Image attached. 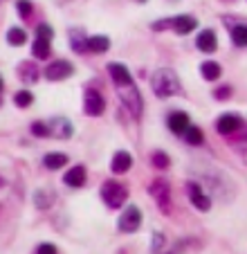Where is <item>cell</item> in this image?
Segmentation results:
<instances>
[{
  "mask_svg": "<svg viewBox=\"0 0 247 254\" xmlns=\"http://www.w3.org/2000/svg\"><path fill=\"white\" fill-rule=\"evenodd\" d=\"M173 27V18L171 20H157V23H153V29H169Z\"/></svg>",
  "mask_w": 247,
  "mask_h": 254,
  "instance_id": "cell-34",
  "label": "cell"
},
{
  "mask_svg": "<svg viewBox=\"0 0 247 254\" xmlns=\"http://www.w3.org/2000/svg\"><path fill=\"white\" fill-rule=\"evenodd\" d=\"M169 128L176 135H185V130L189 128V115L186 113H173L169 117Z\"/></svg>",
  "mask_w": 247,
  "mask_h": 254,
  "instance_id": "cell-15",
  "label": "cell"
},
{
  "mask_svg": "<svg viewBox=\"0 0 247 254\" xmlns=\"http://www.w3.org/2000/svg\"><path fill=\"white\" fill-rule=\"evenodd\" d=\"M52 133L57 135V137H63V139L70 137V135H72V124L67 120H63V117H61V120H54V130H52Z\"/></svg>",
  "mask_w": 247,
  "mask_h": 254,
  "instance_id": "cell-25",
  "label": "cell"
},
{
  "mask_svg": "<svg viewBox=\"0 0 247 254\" xmlns=\"http://www.w3.org/2000/svg\"><path fill=\"white\" fill-rule=\"evenodd\" d=\"M18 77L27 83H34V81H38V77H41V70H38L32 61H23L18 65Z\"/></svg>",
  "mask_w": 247,
  "mask_h": 254,
  "instance_id": "cell-16",
  "label": "cell"
},
{
  "mask_svg": "<svg viewBox=\"0 0 247 254\" xmlns=\"http://www.w3.org/2000/svg\"><path fill=\"white\" fill-rule=\"evenodd\" d=\"M32 133L36 135V137H45V135H50V126L45 124V122H34V124H32Z\"/></svg>",
  "mask_w": 247,
  "mask_h": 254,
  "instance_id": "cell-28",
  "label": "cell"
},
{
  "mask_svg": "<svg viewBox=\"0 0 247 254\" xmlns=\"http://www.w3.org/2000/svg\"><path fill=\"white\" fill-rule=\"evenodd\" d=\"M101 198H104V202L108 207L117 209V207H122L124 202H126L128 191H126V187H124V185L115 183V180H108V183L101 187Z\"/></svg>",
  "mask_w": 247,
  "mask_h": 254,
  "instance_id": "cell-3",
  "label": "cell"
},
{
  "mask_svg": "<svg viewBox=\"0 0 247 254\" xmlns=\"http://www.w3.org/2000/svg\"><path fill=\"white\" fill-rule=\"evenodd\" d=\"M52 36H54V32H52V27H50V25H38V27H36V39L52 41Z\"/></svg>",
  "mask_w": 247,
  "mask_h": 254,
  "instance_id": "cell-29",
  "label": "cell"
},
{
  "mask_svg": "<svg viewBox=\"0 0 247 254\" xmlns=\"http://www.w3.org/2000/svg\"><path fill=\"white\" fill-rule=\"evenodd\" d=\"M74 72V67H72L70 61H65V59H59V61L50 63L48 67H45V77L50 79V81H63V79H67Z\"/></svg>",
  "mask_w": 247,
  "mask_h": 254,
  "instance_id": "cell-7",
  "label": "cell"
},
{
  "mask_svg": "<svg viewBox=\"0 0 247 254\" xmlns=\"http://www.w3.org/2000/svg\"><path fill=\"white\" fill-rule=\"evenodd\" d=\"M148 193L157 200V205L162 209L167 211L169 209V198H171V187H169L167 180H162V178H155L151 185H148Z\"/></svg>",
  "mask_w": 247,
  "mask_h": 254,
  "instance_id": "cell-5",
  "label": "cell"
},
{
  "mask_svg": "<svg viewBox=\"0 0 247 254\" xmlns=\"http://www.w3.org/2000/svg\"><path fill=\"white\" fill-rule=\"evenodd\" d=\"M241 128H243V117L234 115V113H225V115H220L216 120V130L220 135H232Z\"/></svg>",
  "mask_w": 247,
  "mask_h": 254,
  "instance_id": "cell-8",
  "label": "cell"
},
{
  "mask_svg": "<svg viewBox=\"0 0 247 254\" xmlns=\"http://www.w3.org/2000/svg\"><path fill=\"white\" fill-rule=\"evenodd\" d=\"M151 86L157 97L167 99V97H173L180 92V79L173 70H157L151 79Z\"/></svg>",
  "mask_w": 247,
  "mask_h": 254,
  "instance_id": "cell-1",
  "label": "cell"
},
{
  "mask_svg": "<svg viewBox=\"0 0 247 254\" xmlns=\"http://www.w3.org/2000/svg\"><path fill=\"white\" fill-rule=\"evenodd\" d=\"M70 45H72V50H74L76 54H86V52H90V50H88V41H86V36H83V34H72V39H70Z\"/></svg>",
  "mask_w": 247,
  "mask_h": 254,
  "instance_id": "cell-23",
  "label": "cell"
},
{
  "mask_svg": "<svg viewBox=\"0 0 247 254\" xmlns=\"http://www.w3.org/2000/svg\"><path fill=\"white\" fill-rule=\"evenodd\" d=\"M130 167H133V155H130L128 151H117V153L113 155V162H110L113 173L122 176V173H126Z\"/></svg>",
  "mask_w": 247,
  "mask_h": 254,
  "instance_id": "cell-11",
  "label": "cell"
},
{
  "mask_svg": "<svg viewBox=\"0 0 247 254\" xmlns=\"http://www.w3.org/2000/svg\"><path fill=\"white\" fill-rule=\"evenodd\" d=\"M186 191H189V198H191V202H193L195 209L209 211L211 200H209V196L202 191V187H200L198 183H186Z\"/></svg>",
  "mask_w": 247,
  "mask_h": 254,
  "instance_id": "cell-9",
  "label": "cell"
},
{
  "mask_svg": "<svg viewBox=\"0 0 247 254\" xmlns=\"http://www.w3.org/2000/svg\"><path fill=\"white\" fill-rule=\"evenodd\" d=\"M108 74L113 77L115 86H124V83H130L133 79H130V72L126 65H122V63H108Z\"/></svg>",
  "mask_w": 247,
  "mask_h": 254,
  "instance_id": "cell-12",
  "label": "cell"
},
{
  "mask_svg": "<svg viewBox=\"0 0 247 254\" xmlns=\"http://www.w3.org/2000/svg\"><path fill=\"white\" fill-rule=\"evenodd\" d=\"M108 48H110L108 36H90V39H88V50H90V52H95V54L108 52Z\"/></svg>",
  "mask_w": 247,
  "mask_h": 254,
  "instance_id": "cell-18",
  "label": "cell"
},
{
  "mask_svg": "<svg viewBox=\"0 0 247 254\" xmlns=\"http://www.w3.org/2000/svg\"><path fill=\"white\" fill-rule=\"evenodd\" d=\"M32 101H34V97L29 90H20V92H16V97H14V104L18 106V108H27V106H32Z\"/></svg>",
  "mask_w": 247,
  "mask_h": 254,
  "instance_id": "cell-26",
  "label": "cell"
},
{
  "mask_svg": "<svg viewBox=\"0 0 247 254\" xmlns=\"http://www.w3.org/2000/svg\"><path fill=\"white\" fill-rule=\"evenodd\" d=\"M139 2H144V0H139Z\"/></svg>",
  "mask_w": 247,
  "mask_h": 254,
  "instance_id": "cell-38",
  "label": "cell"
},
{
  "mask_svg": "<svg viewBox=\"0 0 247 254\" xmlns=\"http://www.w3.org/2000/svg\"><path fill=\"white\" fill-rule=\"evenodd\" d=\"M214 97H216V99H220V101L229 99V97H232V88H229V86H220V88H216V90H214Z\"/></svg>",
  "mask_w": 247,
  "mask_h": 254,
  "instance_id": "cell-31",
  "label": "cell"
},
{
  "mask_svg": "<svg viewBox=\"0 0 247 254\" xmlns=\"http://www.w3.org/2000/svg\"><path fill=\"white\" fill-rule=\"evenodd\" d=\"M36 252H43V254H52V252H59L57 250V245H52V243H41L36 248Z\"/></svg>",
  "mask_w": 247,
  "mask_h": 254,
  "instance_id": "cell-32",
  "label": "cell"
},
{
  "mask_svg": "<svg viewBox=\"0 0 247 254\" xmlns=\"http://www.w3.org/2000/svg\"><path fill=\"white\" fill-rule=\"evenodd\" d=\"M43 164L48 169H52V171H57V169H61L67 164V155L65 153H48L43 158Z\"/></svg>",
  "mask_w": 247,
  "mask_h": 254,
  "instance_id": "cell-19",
  "label": "cell"
},
{
  "mask_svg": "<svg viewBox=\"0 0 247 254\" xmlns=\"http://www.w3.org/2000/svg\"><path fill=\"white\" fill-rule=\"evenodd\" d=\"M16 9H18V14L23 16V18H27V16L32 14V2H29V0H18V2H16Z\"/></svg>",
  "mask_w": 247,
  "mask_h": 254,
  "instance_id": "cell-30",
  "label": "cell"
},
{
  "mask_svg": "<svg viewBox=\"0 0 247 254\" xmlns=\"http://www.w3.org/2000/svg\"><path fill=\"white\" fill-rule=\"evenodd\" d=\"M32 54L36 59H48L50 54H52V50H50V41L45 39H36L32 45Z\"/></svg>",
  "mask_w": 247,
  "mask_h": 254,
  "instance_id": "cell-20",
  "label": "cell"
},
{
  "mask_svg": "<svg viewBox=\"0 0 247 254\" xmlns=\"http://www.w3.org/2000/svg\"><path fill=\"white\" fill-rule=\"evenodd\" d=\"M195 45H198V50H202L204 54L216 52V48H218L216 32H214V29H202V32L198 34V39H195Z\"/></svg>",
  "mask_w": 247,
  "mask_h": 254,
  "instance_id": "cell-10",
  "label": "cell"
},
{
  "mask_svg": "<svg viewBox=\"0 0 247 254\" xmlns=\"http://www.w3.org/2000/svg\"><path fill=\"white\" fill-rule=\"evenodd\" d=\"M185 139L191 144V146H200V144L204 142V135H202V130H200L198 126H191L189 124V128L185 130Z\"/></svg>",
  "mask_w": 247,
  "mask_h": 254,
  "instance_id": "cell-21",
  "label": "cell"
},
{
  "mask_svg": "<svg viewBox=\"0 0 247 254\" xmlns=\"http://www.w3.org/2000/svg\"><path fill=\"white\" fill-rule=\"evenodd\" d=\"M195 27H198V20H195L193 16H176V18H173V32L180 34V36L193 32Z\"/></svg>",
  "mask_w": 247,
  "mask_h": 254,
  "instance_id": "cell-13",
  "label": "cell"
},
{
  "mask_svg": "<svg viewBox=\"0 0 247 254\" xmlns=\"http://www.w3.org/2000/svg\"><path fill=\"white\" fill-rule=\"evenodd\" d=\"M151 162H153V167L155 169H167L169 164H171V160H169V155L164 153V151H155L153 158H151Z\"/></svg>",
  "mask_w": 247,
  "mask_h": 254,
  "instance_id": "cell-27",
  "label": "cell"
},
{
  "mask_svg": "<svg viewBox=\"0 0 247 254\" xmlns=\"http://www.w3.org/2000/svg\"><path fill=\"white\" fill-rule=\"evenodd\" d=\"M63 183H65L67 187H83V185H86V169L72 167L70 171L63 176Z\"/></svg>",
  "mask_w": 247,
  "mask_h": 254,
  "instance_id": "cell-14",
  "label": "cell"
},
{
  "mask_svg": "<svg viewBox=\"0 0 247 254\" xmlns=\"http://www.w3.org/2000/svg\"><path fill=\"white\" fill-rule=\"evenodd\" d=\"M160 245H162V236L155 234V243H153V250H160Z\"/></svg>",
  "mask_w": 247,
  "mask_h": 254,
  "instance_id": "cell-35",
  "label": "cell"
},
{
  "mask_svg": "<svg viewBox=\"0 0 247 254\" xmlns=\"http://www.w3.org/2000/svg\"><path fill=\"white\" fill-rule=\"evenodd\" d=\"M25 41H27V34H25V29H20V27H11L9 32H7V43L9 45H23Z\"/></svg>",
  "mask_w": 247,
  "mask_h": 254,
  "instance_id": "cell-24",
  "label": "cell"
},
{
  "mask_svg": "<svg viewBox=\"0 0 247 254\" xmlns=\"http://www.w3.org/2000/svg\"><path fill=\"white\" fill-rule=\"evenodd\" d=\"M200 74H202V79H207V81H216V79H220V74H223V67L216 61H204L202 65H200Z\"/></svg>",
  "mask_w": 247,
  "mask_h": 254,
  "instance_id": "cell-17",
  "label": "cell"
},
{
  "mask_svg": "<svg viewBox=\"0 0 247 254\" xmlns=\"http://www.w3.org/2000/svg\"><path fill=\"white\" fill-rule=\"evenodd\" d=\"M117 92H119V99L124 101V106L130 111V115L133 117H139L142 115V95H139V90L135 88V83H124V86H117Z\"/></svg>",
  "mask_w": 247,
  "mask_h": 254,
  "instance_id": "cell-2",
  "label": "cell"
},
{
  "mask_svg": "<svg viewBox=\"0 0 247 254\" xmlns=\"http://www.w3.org/2000/svg\"><path fill=\"white\" fill-rule=\"evenodd\" d=\"M139 225H142V211L135 205L126 207V209L122 211V216H119V230L130 234V232H135Z\"/></svg>",
  "mask_w": 247,
  "mask_h": 254,
  "instance_id": "cell-4",
  "label": "cell"
},
{
  "mask_svg": "<svg viewBox=\"0 0 247 254\" xmlns=\"http://www.w3.org/2000/svg\"><path fill=\"white\" fill-rule=\"evenodd\" d=\"M238 153H241L243 162H245V164H247V146H245V149H238Z\"/></svg>",
  "mask_w": 247,
  "mask_h": 254,
  "instance_id": "cell-36",
  "label": "cell"
},
{
  "mask_svg": "<svg viewBox=\"0 0 247 254\" xmlns=\"http://www.w3.org/2000/svg\"><path fill=\"white\" fill-rule=\"evenodd\" d=\"M0 90H2V81H0Z\"/></svg>",
  "mask_w": 247,
  "mask_h": 254,
  "instance_id": "cell-37",
  "label": "cell"
},
{
  "mask_svg": "<svg viewBox=\"0 0 247 254\" xmlns=\"http://www.w3.org/2000/svg\"><path fill=\"white\" fill-rule=\"evenodd\" d=\"M45 198H48V193L45 191H36V205L38 207H48L50 200H45Z\"/></svg>",
  "mask_w": 247,
  "mask_h": 254,
  "instance_id": "cell-33",
  "label": "cell"
},
{
  "mask_svg": "<svg viewBox=\"0 0 247 254\" xmlns=\"http://www.w3.org/2000/svg\"><path fill=\"white\" fill-rule=\"evenodd\" d=\"M232 41L238 48H247V25H236L232 29Z\"/></svg>",
  "mask_w": 247,
  "mask_h": 254,
  "instance_id": "cell-22",
  "label": "cell"
},
{
  "mask_svg": "<svg viewBox=\"0 0 247 254\" xmlns=\"http://www.w3.org/2000/svg\"><path fill=\"white\" fill-rule=\"evenodd\" d=\"M104 108H106L104 97H101L97 90L88 88L86 95H83V111H86V115H90V117H99L101 113H104Z\"/></svg>",
  "mask_w": 247,
  "mask_h": 254,
  "instance_id": "cell-6",
  "label": "cell"
}]
</instances>
